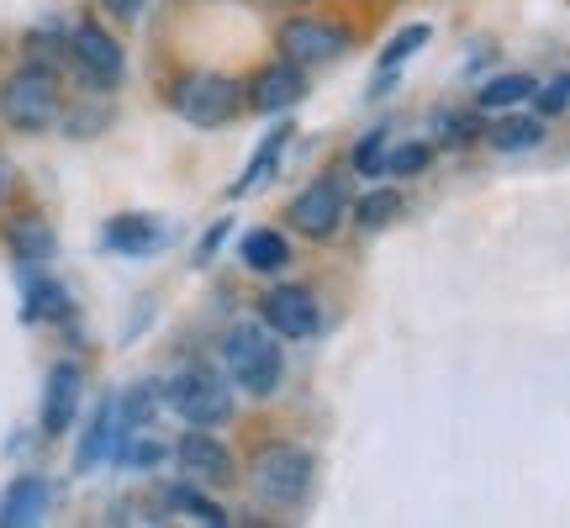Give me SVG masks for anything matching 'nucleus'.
Instances as JSON below:
<instances>
[{
    "mask_svg": "<svg viewBox=\"0 0 570 528\" xmlns=\"http://www.w3.org/2000/svg\"><path fill=\"white\" fill-rule=\"evenodd\" d=\"M101 11L111 21H138L142 11H148V0H101Z\"/></svg>",
    "mask_w": 570,
    "mask_h": 528,
    "instance_id": "obj_31",
    "label": "nucleus"
},
{
    "mask_svg": "<svg viewBox=\"0 0 570 528\" xmlns=\"http://www.w3.org/2000/svg\"><path fill=\"white\" fill-rule=\"evenodd\" d=\"M269 11H302V6H317V0H259Z\"/></svg>",
    "mask_w": 570,
    "mask_h": 528,
    "instance_id": "obj_33",
    "label": "nucleus"
},
{
    "mask_svg": "<svg viewBox=\"0 0 570 528\" xmlns=\"http://www.w3.org/2000/svg\"><path fill=\"white\" fill-rule=\"evenodd\" d=\"M481 138L497 148V154H529V148H539V143L550 138V127H544V117L539 111H497V123L481 133Z\"/></svg>",
    "mask_w": 570,
    "mask_h": 528,
    "instance_id": "obj_17",
    "label": "nucleus"
},
{
    "mask_svg": "<svg viewBox=\"0 0 570 528\" xmlns=\"http://www.w3.org/2000/svg\"><path fill=\"white\" fill-rule=\"evenodd\" d=\"M101 238L111 254H132V260H138V254H154V248L164 244V223L148 217V212H122V217L106 223Z\"/></svg>",
    "mask_w": 570,
    "mask_h": 528,
    "instance_id": "obj_19",
    "label": "nucleus"
},
{
    "mask_svg": "<svg viewBox=\"0 0 570 528\" xmlns=\"http://www.w3.org/2000/svg\"><path fill=\"white\" fill-rule=\"evenodd\" d=\"M53 508V481L48 476H17L0 497V528H32Z\"/></svg>",
    "mask_w": 570,
    "mask_h": 528,
    "instance_id": "obj_13",
    "label": "nucleus"
},
{
    "mask_svg": "<svg viewBox=\"0 0 570 528\" xmlns=\"http://www.w3.org/2000/svg\"><path fill=\"white\" fill-rule=\"evenodd\" d=\"M175 466H180V476L196 481V487H233V481H238L233 449H227L217 433H206V428H190L180 444H175Z\"/></svg>",
    "mask_w": 570,
    "mask_h": 528,
    "instance_id": "obj_11",
    "label": "nucleus"
},
{
    "mask_svg": "<svg viewBox=\"0 0 570 528\" xmlns=\"http://www.w3.org/2000/svg\"><path fill=\"white\" fill-rule=\"evenodd\" d=\"M539 117H560L570 106V75H560V80H550V85H539Z\"/></svg>",
    "mask_w": 570,
    "mask_h": 528,
    "instance_id": "obj_30",
    "label": "nucleus"
},
{
    "mask_svg": "<svg viewBox=\"0 0 570 528\" xmlns=\"http://www.w3.org/2000/svg\"><path fill=\"white\" fill-rule=\"evenodd\" d=\"M386 143H391L386 127H370L365 138L354 143V154H348V164H354V175H365V180H375V175H386Z\"/></svg>",
    "mask_w": 570,
    "mask_h": 528,
    "instance_id": "obj_27",
    "label": "nucleus"
},
{
    "mask_svg": "<svg viewBox=\"0 0 570 528\" xmlns=\"http://www.w3.org/2000/svg\"><path fill=\"white\" fill-rule=\"evenodd\" d=\"M122 407L117 402H101L96 407V418L85 423V439H80V454H75V466L80 470H96L106 460H117V444H122Z\"/></svg>",
    "mask_w": 570,
    "mask_h": 528,
    "instance_id": "obj_15",
    "label": "nucleus"
},
{
    "mask_svg": "<svg viewBox=\"0 0 570 528\" xmlns=\"http://www.w3.org/2000/svg\"><path fill=\"white\" fill-rule=\"evenodd\" d=\"M306 69L291 59H269L259 63L244 85V106L248 111H259V117H281V111H296L306 101Z\"/></svg>",
    "mask_w": 570,
    "mask_h": 528,
    "instance_id": "obj_10",
    "label": "nucleus"
},
{
    "mask_svg": "<svg viewBox=\"0 0 570 528\" xmlns=\"http://www.w3.org/2000/svg\"><path fill=\"white\" fill-rule=\"evenodd\" d=\"M169 508L185 512V518H196V524H206V528H227V524H233L223 502H212V497H206V487H196V481L169 487Z\"/></svg>",
    "mask_w": 570,
    "mask_h": 528,
    "instance_id": "obj_24",
    "label": "nucleus"
},
{
    "mask_svg": "<svg viewBox=\"0 0 570 528\" xmlns=\"http://www.w3.org/2000/svg\"><path fill=\"white\" fill-rule=\"evenodd\" d=\"M223 238H227V223H217V227H212V233H206V238H202V248H196V260H212V254H217V244H223Z\"/></svg>",
    "mask_w": 570,
    "mask_h": 528,
    "instance_id": "obj_32",
    "label": "nucleus"
},
{
    "mask_svg": "<svg viewBox=\"0 0 570 528\" xmlns=\"http://www.w3.org/2000/svg\"><path fill=\"white\" fill-rule=\"evenodd\" d=\"M69 59H75V69H80L96 90H117L127 75L122 42L111 38L101 21H75V27H69Z\"/></svg>",
    "mask_w": 570,
    "mask_h": 528,
    "instance_id": "obj_9",
    "label": "nucleus"
},
{
    "mask_svg": "<svg viewBox=\"0 0 570 528\" xmlns=\"http://www.w3.org/2000/svg\"><path fill=\"white\" fill-rule=\"evenodd\" d=\"M6 248L17 254V264H48L59 254V233H53V223H42L38 212H17L6 223Z\"/></svg>",
    "mask_w": 570,
    "mask_h": 528,
    "instance_id": "obj_16",
    "label": "nucleus"
},
{
    "mask_svg": "<svg viewBox=\"0 0 570 528\" xmlns=\"http://www.w3.org/2000/svg\"><path fill=\"white\" fill-rule=\"evenodd\" d=\"M0 117L17 133H48L63 117V85L48 63H21L11 80L0 85Z\"/></svg>",
    "mask_w": 570,
    "mask_h": 528,
    "instance_id": "obj_2",
    "label": "nucleus"
},
{
    "mask_svg": "<svg viewBox=\"0 0 570 528\" xmlns=\"http://www.w3.org/2000/svg\"><path fill=\"white\" fill-rule=\"evenodd\" d=\"M223 370L233 391H244L254 402H269L285 381V349L265 323H233L223 333Z\"/></svg>",
    "mask_w": 570,
    "mask_h": 528,
    "instance_id": "obj_1",
    "label": "nucleus"
},
{
    "mask_svg": "<svg viewBox=\"0 0 570 528\" xmlns=\"http://www.w3.org/2000/svg\"><path fill=\"white\" fill-rule=\"evenodd\" d=\"M275 48H281V59L302 63V69H327V63H338V59L354 53V32H348L344 21H333V17L296 11V17L281 21Z\"/></svg>",
    "mask_w": 570,
    "mask_h": 528,
    "instance_id": "obj_4",
    "label": "nucleus"
},
{
    "mask_svg": "<svg viewBox=\"0 0 570 528\" xmlns=\"http://www.w3.org/2000/svg\"><path fill=\"white\" fill-rule=\"evenodd\" d=\"M0 190H6V175H0Z\"/></svg>",
    "mask_w": 570,
    "mask_h": 528,
    "instance_id": "obj_34",
    "label": "nucleus"
},
{
    "mask_svg": "<svg viewBox=\"0 0 570 528\" xmlns=\"http://www.w3.org/2000/svg\"><path fill=\"white\" fill-rule=\"evenodd\" d=\"M539 96V80L523 75V69H508V75H491L481 85V96H475V111H518V106H529Z\"/></svg>",
    "mask_w": 570,
    "mask_h": 528,
    "instance_id": "obj_21",
    "label": "nucleus"
},
{
    "mask_svg": "<svg viewBox=\"0 0 570 528\" xmlns=\"http://www.w3.org/2000/svg\"><path fill=\"white\" fill-rule=\"evenodd\" d=\"M69 312V291L53 275H42L38 264H21V323H48Z\"/></svg>",
    "mask_w": 570,
    "mask_h": 528,
    "instance_id": "obj_18",
    "label": "nucleus"
},
{
    "mask_svg": "<svg viewBox=\"0 0 570 528\" xmlns=\"http://www.w3.org/2000/svg\"><path fill=\"white\" fill-rule=\"evenodd\" d=\"M285 148H291V127H275V133H265V143L254 148V159H248V169L238 175V180L227 185V196L233 202H244V196H259L275 175H281V164H285Z\"/></svg>",
    "mask_w": 570,
    "mask_h": 528,
    "instance_id": "obj_14",
    "label": "nucleus"
},
{
    "mask_svg": "<svg viewBox=\"0 0 570 528\" xmlns=\"http://www.w3.org/2000/svg\"><path fill=\"white\" fill-rule=\"evenodd\" d=\"M169 454V449L154 439V423L148 428H122V444H117V466L127 470H154Z\"/></svg>",
    "mask_w": 570,
    "mask_h": 528,
    "instance_id": "obj_25",
    "label": "nucleus"
},
{
    "mask_svg": "<svg viewBox=\"0 0 570 528\" xmlns=\"http://www.w3.org/2000/svg\"><path fill=\"white\" fill-rule=\"evenodd\" d=\"M402 217V190L396 185H375V190H365L360 202H354V227H365V233H381V227H391Z\"/></svg>",
    "mask_w": 570,
    "mask_h": 528,
    "instance_id": "obj_23",
    "label": "nucleus"
},
{
    "mask_svg": "<svg viewBox=\"0 0 570 528\" xmlns=\"http://www.w3.org/2000/svg\"><path fill=\"white\" fill-rule=\"evenodd\" d=\"M164 402L175 407L190 428H223L233 418V381L206 365H190L164 387Z\"/></svg>",
    "mask_w": 570,
    "mask_h": 528,
    "instance_id": "obj_6",
    "label": "nucleus"
},
{
    "mask_svg": "<svg viewBox=\"0 0 570 528\" xmlns=\"http://www.w3.org/2000/svg\"><path fill=\"white\" fill-rule=\"evenodd\" d=\"M481 133H487V127H481V117H470V111H439V117H433V138L454 143V148L475 143Z\"/></svg>",
    "mask_w": 570,
    "mask_h": 528,
    "instance_id": "obj_28",
    "label": "nucleus"
},
{
    "mask_svg": "<svg viewBox=\"0 0 570 528\" xmlns=\"http://www.w3.org/2000/svg\"><path fill=\"white\" fill-rule=\"evenodd\" d=\"M312 476H317V460L302 444H265L248 466L254 497L269 508H302L312 497Z\"/></svg>",
    "mask_w": 570,
    "mask_h": 528,
    "instance_id": "obj_3",
    "label": "nucleus"
},
{
    "mask_svg": "<svg viewBox=\"0 0 570 528\" xmlns=\"http://www.w3.org/2000/svg\"><path fill=\"white\" fill-rule=\"evenodd\" d=\"M238 260L254 275H281L285 264H291V238H285L281 227H254V233H244V244H238Z\"/></svg>",
    "mask_w": 570,
    "mask_h": 528,
    "instance_id": "obj_20",
    "label": "nucleus"
},
{
    "mask_svg": "<svg viewBox=\"0 0 570 528\" xmlns=\"http://www.w3.org/2000/svg\"><path fill=\"white\" fill-rule=\"evenodd\" d=\"M169 106H175L190 127H227L238 111H248L244 85L233 80V75H217V69H196V75L175 80Z\"/></svg>",
    "mask_w": 570,
    "mask_h": 528,
    "instance_id": "obj_5",
    "label": "nucleus"
},
{
    "mask_svg": "<svg viewBox=\"0 0 570 528\" xmlns=\"http://www.w3.org/2000/svg\"><path fill=\"white\" fill-rule=\"evenodd\" d=\"M117 407H122V423L127 428H148L154 418H159V407H169V402H164L159 381H138V387H127L122 397H117Z\"/></svg>",
    "mask_w": 570,
    "mask_h": 528,
    "instance_id": "obj_26",
    "label": "nucleus"
},
{
    "mask_svg": "<svg viewBox=\"0 0 570 528\" xmlns=\"http://www.w3.org/2000/svg\"><path fill=\"white\" fill-rule=\"evenodd\" d=\"M428 159H433L428 143H402L396 154H386V175H417V169H428Z\"/></svg>",
    "mask_w": 570,
    "mask_h": 528,
    "instance_id": "obj_29",
    "label": "nucleus"
},
{
    "mask_svg": "<svg viewBox=\"0 0 570 528\" xmlns=\"http://www.w3.org/2000/svg\"><path fill=\"white\" fill-rule=\"evenodd\" d=\"M344 217H348V185H344V175H317L306 190H296V202L285 206V223H291V233H302V238H312V244H327V238L344 227Z\"/></svg>",
    "mask_w": 570,
    "mask_h": 528,
    "instance_id": "obj_7",
    "label": "nucleus"
},
{
    "mask_svg": "<svg viewBox=\"0 0 570 528\" xmlns=\"http://www.w3.org/2000/svg\"><path fill=\"white\" fill-rule=\"evenodd\" d=\"M428 38H433V32H428V21H412V27H402V32L386 42V53H381V75H375V90H391V80H396V75H402V69H407V63L423 53Z\"/></svg>",
    "mask_w": 570,
    "mask_h": 528,
    "instance_id": "obj_22",
    "label": "nucleus"
},
{
    "mask_svg": "<svg viewBox=\"0 0 570 528\" xmlns=\"http://www.w3.org/2000/svg\"><path fill=\"white\" fill-rule=\"evenodd\" d=\"M259 323L281 339V344H296V339H312L317 323H323V306H317V291L302 281H275L259 296Z\"/></svg>",
    "mask_w": 570,
    "mask_h": 528,
    "instance_id": "obj_8",
    "label": "nucleus"
},
{
    "mask_svg": "<svg viewBox=\"0 0 570 528\" xmlns=\"http://www.w3.org/2000/svg\"><path fill=\"white\" fill-rule=\"evenodd\" d=\"M80 402H85V370L75 360H59L48 370V387H42V433L63 439L75 428V418H80Z\"/></svg>",
    "mask_w": 570,
    "mask_h": 528,
    "instance_id": "obj_12",
    "label": "nucleus"
}]
</instances>
